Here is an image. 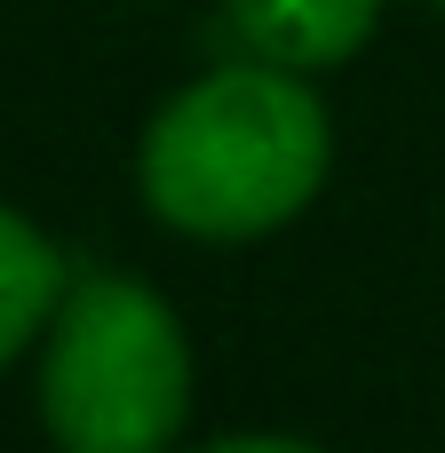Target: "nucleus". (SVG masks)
<instances>
[{
  "instance_id": "f257e3e1",
  "label": "nucleus",
  "mask_w": 445,
  "mask_h": 453,
  "mask_svg": "<svg viewBox=\"0 0 445 453\" xmlns=\"http://www.w3.org/2000/svg\"><path fill=\"white\" fill-rule=\"evenodd\" d=\"M334 167V111L311 72L239 56L183 80L135 143V191L175 239L247 247L287 231Z\"/></svg>"
},
{
  "instance_id": "f03ea898",
  "label": "nucleus",
  "mask_w": 445,
  "mask_h": 453,
  "mask_svg": "<svg viewBox=\"0 0 445 453\" xmlns=\"http://www.w3.org/2000/svg\"><path fill=\"white\" fill-rule=\"evenodd\" d=\"M199 390L175 303L143 279H72L40 334V422L72 453H159L183 438Z\"/></svg>"
},
{
  "instance_id": "7ed1b4c3",
  "label": "nucleus",
  "mask_w": 445,
  "mask_h": 453,
  "mask_svg": "<svg viewBox=\"0 0 445 453\" xmlns=\"http://www.w3.org/2000/svg\"><path fill=\"white\" fill-rule=\"evenodd\" d=\"M231 32L295 72H334L382 32V0H223Z\"/></svg>"
},
{
  "instance_id": "20e7f679",
  "label": "nucleus",
  "mask_w": 445,
  "mask_h": 453,
  "mask_svg": "<svg viewBox=\"0 0 445 453\" xmlns=\"http://www.w3.org/2000/svg\"><path fill=\"white\" fill-rule=\"evenodd\" d=\"M64 255H56V239L24 215V207H8L0 199V366L8 358H24L40 334H48V319H56V303H64Z\"/></svg>"
},
{
  "instance_id": "39448f33",
  "label": "nucleus",
  "mask_w": 445,
  "mask_h": 453,
  "mask_svg": "<svg viewBox=\"0 0 445 453\" xmlns=\"http://www.w3.org/2000/svg\"><path fill=\"white\" fill-rule=\"evenodd\" d=\"M438 8H445V0H438Z\"/></svg>"
}]
</instances>
